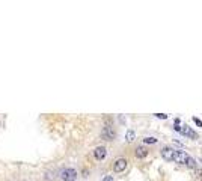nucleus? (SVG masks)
I'll use <instances>...</instances> for the list:
<instances>
[{
    "mask_svg": "<svg viewBox=\"0 0 202 181\" xmlns=\"http://www.w3.org/2000/svg\"><path fill=\"white\" fill-rule=\"evenodd\" d=\"M60 178H62V181H76V178H77L76 169H73V168L63 169V171L60 172Z\"/></svg>",
    "mask_w": 202,
    "mask_h": 181,
    "instance_id": "1",
    "label": "nucleus"
},
{
    "mask_svg": "<svg viewBox=\"0 0 202 181\" xmlns=\"http://www.w3.org/2000/svg\"><path fill=\"white\" fill-rule=\"evenodd\" d=\"M101 136L103 139H106V140H113L115 136H116V133H115V130L112 125H104L103 130H101Z\"/></svg>",
    "mask_w": 202,
    "mask_h": 181,
    "instance_id": "2",
    "label": "nucleus"
},
{
    "mask_svg": "<svg viewBox=\"0 0 202 181\" xmlns=\"http://www.w3.org/2000/svg\"><path fill=\"white\" fill-rule=\"evenodd\" d=\"M175 151L174 148H169V147H164L161 149V157L166 160V162H174V157H175Z\"/></svg>",
    "mask_w": 202,
    "mask_h": 181,
    "instance_id": "3",
    "label": "nucleus"
},
{
    "mask_svg": "<svg viewBox=\"0 0 202 181\" xmlns=\"http://www.w3.org/2000/svg\"><path fill=\"white\" fill-rule=\"evenodd\" d=\"M190 155H187L184 151H175V157H174V162L177 163H181V164H185L187 160H189Z\"/></svg>",
    "mask_w": 202,
    "mask_h": 181,
    "instance_id": "4",
    "label": "nucleus"
},
{
    "mask_svg": "<svg viewBox=\"0 0 202 181\" xmlns=\"http://www.w3.org/2000/svg\"><path fill=\"white\" fill-rule=\"evenodd\" d=\"M127 162L125 158H118L115 163H113V171L115 172H122V171H125V168H127Z\"/></svg>",
    "mask_w": 202,
    "mask_h": 181,
    "instance_id": "5",
    "label": "nucleus"
},
{
    "mask_svg": "<svg viewBox=\"0 0 202 181\" xmlns=\"http://www.w3.org/2000/svg\"><path fill=\"white\" fill-rule=\"evenodd\" d=\"M93 155H95L97 160H104L106 155H107V149H106L104 147H97L95 148V151H93Z\"/></svg>",
    "mask_w": 202,
    "mask_h": 181,
    "instance_id": "6",
    "label": "nucleus"
},
{
    "mask_svg": "<svg viewBox=\"0 0 202 181\" xmlns=\"http://www.w3.org/2000/svg\"><path fill=\"white\" fill-rule=\"evenodd\" d=\"M181 133H183L184 136H189V138H192V139H198V134H196V131H193V130L190 128L189 125H184V127L181 128Z\"/></svg>",
    "mask_w": 202,
    "mask_h": 181,
    "instance_id": "7",
    "label": "nucleus"
},
{
    "mask_svg": "<svg viewBox=\"0 0 202 181\" xmlns=\"http://www.w3.org/2000/svg\"><path fill=\"white\" fill-rule=\"evenodd\" d=\"M134 155L137 157V158H143V157H146L148 155V149L145 147H137L134 151Z\"/></svg>",
    "mask_w": 202,
    "mask_h": 181,
    "instance_id": "8",
    "label": "nucleus"
},
{
    "mask_svg": "<svg viewBox=\"0 0 202 181\" xmlns=\"http://www.w3.org/2000/svg\"><path fill=\"white\" fill-rule=\"evenodd\" d=\"M136 138V133L133 131V130H128L127 131V134H125V139H127V142H133Z\"/></svg>",
    "mask_w": 202,
    "mask_h": 181,
    "instance_id": "9",
    "label": "nucleus"
},
{
    "mask_svg": "<svg viewBox=\"0 0 202 181\" xmlns=\"http://www.w3.org/2000/svg\"><path fill=\"white\" fill-rule=\"evenodd\" d=\"M187 166L189 168H192V169H196V162H194V158H192V157H189V160H187Z\"/></svg>",
    "mask_w": 202,
    "mask_h": 181,
    "instance_id": "10",
    "label": "nucleus"
},
{
    "mask_svg": "<svg viewBox=\"0 0 202 181\" xmlns=\"http://www.w3.org/2000/svg\"><path fill=\"white\" fill-rule=\"evenodd\" d=\"M143 142H145V143H155V142H157V139L155 138H145L143 139Z\"/></svg>",
    "mask_w": 202,
    "mask_h": 181,
    "instance_id": "11",
    "label": "nucleus"
},
{
    "mask_svg": "<svg viewBox=\"0 0 202 181\" xmlns=\"http://www.w3.org/2000/svg\"><path fill=\"white\" fill-rule=\"evenodd\" d=\"M155 118H159V119H166L168 115H166V113H155Z\"/></svg>",
    "mask_w": 202,
    "mask_h": 181,
    "instance_id": "12",
    "label": "nucleus"
},
{
    "mask_svg": "<svg viewBox=\"0 0 202 181\" xmlns=\"http://www.w3.org/2000/svg\"><path fill=\"white\" fill-rule=\"evenodd\" d=\"M193 121H194V124H196L198 127H202V121L199 119V118H193Z\"/></svg>",
    "mask_w": 202,
    "mask_h": 181,
    "instance_id": "13",
    "label": "nucleus"
},
{
    "mask_svg": "<svg viewBox=\"0 0 202 181\" xmlns=\"http://www.w3.org/2000/svg\"><path fill=\"white\" fill-rule=\"evenodd\" d=\"M103 181H113V177H112V175H107V177H104Z\"/></svg>",
    "mask_w": 202,
    "mask_h": 181,
    "instance_id": "14",
    "label": "nucleus"
}]
</instances>
